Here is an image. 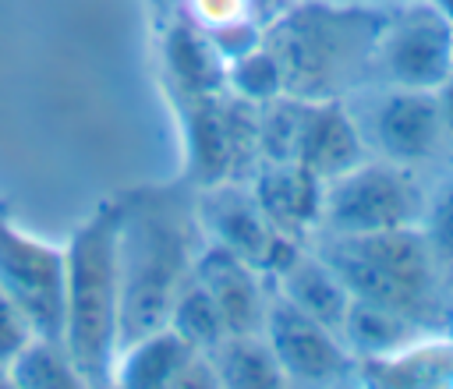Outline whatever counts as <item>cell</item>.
Returning <instances> with one entry per match:
<instances>
[{"label": "cell", "instance_id": "cell-4", "mask_svg": "<svg viewBox=\"0 0 453 389\" xmlns=\"http://www.w3.org/2000/svg\"><path fill=\"white\" fill-rule=\"evenodd\" d=\"M120 198L103 202L64 248V350L85 385L113 382L120 354V279H117Z\"/></svg>", "mask_w": 453, "mask_h": 389}, {"label": "cell", "instance_id": "cell-5", "mask_svg": "<svg viewBox=\"0 0 453 389\" xmlns=\"http://www.w3.org/2000/svg\"><path fill=\"white\" fill-rule=\"evenodd\" d=\"M425 212V191L411 166L368 163L326 180L319 226L326 233H375L396 226H418Z\"/></svg>", "mask_w": 453, "mask_h": 389}, {"label": "cell", "instance_id": "cell-6", "mask_svg": "<svg viewBox=\"0 0 453 389\" xmlns=\"http://www.w3.org/2000/svg\"><path fill=\"white\" fill-rule=\"evenodd\" d=\"M375 71L400 88H428L435 92L453 74V25L449 18L428 4H407L386 14Z\"/></svg>", "mask_w": 453, "mask_h": 389}, {"label": "cell", "instance_id": "cell-23", "mask_svg": "<svg viewBox=\"0 0 453 389\" xmlns=\"http://www.w3.org/2000/svg\"><path fill=\"white\" fill-rule=\"evenodd\" d=\"M226 81H230V88L237 92V99H248V103H255V106H262V103L283 95V71H280L273 50H269L265 42H258V46L237 53V57L230 60Z\"/></svg>", "mask_w": 453, "mask_h": 389}, {"label": "cell", "instance_id": "cell-2", "mask_svg": "<svg viewBox=\"0 0 453 389\" xmlns=\"http://www.w3.org/2000/svg\"><path fill=\"white\" fill-rule=\"evenodd\" d=\"M386 11L301 4L276 18L265 46L283 71V92L297 99H343L375 71Z\"/></svg>", "mask_w": 453, "mask_h": 389}, {"label": "cell", "instance_id": "cell-13", "mask_svg": "<svg viewBox=\"0 0 453 389\" xmlns=\"http://www.w3.org/2000/svg\"><path fill=\"white\" fill-rule=\"evenodd\" d=\"M365 134L343 99H304L294 163L311 170L319 180H333L365 159Z\"/></svg>", "mask_w": 453, "mask_h": 389}, {"label": "cell", "instance_id": "cell-9", "mask_svg": "<svg viewBox=\"0 0 453 389\" xmlns=\"http://www.w3.org/2000/svg\"><path fill=\"white\" fill-rule=\"evenodd\" d=\"M188 152H191V177L209 187L230 180L248 170L258 156V113L248 99H219L198 95L188 106Z\"/></svg>", "mask_w": 453, "mask_h": 389}, {"label": "cell", "instance_id": "cell-12", "mask_svg": "<svg viewBox=\"0 0 453 389\" xmlns=\"http://www.w3.org/2000/svg\"><path fill=\"white\" fill-rule=\"evenodd\" d=\"M195 276L212 294L226 332H262L273 294L265 286V276L248 258L219 244H202L195 258Z\"/></svg>", "mask_w": 453, "mask_h": 389}, {"label": "cell", "instance_id": "cell-3", "mask_svg": "<svg viewBox=\"0 0 453 389\" xmlns=\"http://www.w3.org/2000/svg\"><path fill=\"white\" fill-rule=\"evenodd\" d=\"M315 251L340 276L350 297L393 308L414 318L421 329L446 325L453 286L418 226L375 233H326Z\"/></svg>", "mask_w": 453, "mask_h": 389}, {"label": "cell", "instance_id": "cell-10", "mask_svg": "<svg viewBox=\"0 0 453 389\" xmlns=\"http://www.w3.org/2000/svg\"><path fill=\"white\" fill-rule=\"evenodd\" d=\"M202 233H209L219 248H230L234 255L248 258L265 279L290 258V251L297 248L294 237H283L273 230V223L265 219V212L258 209L251 191H241L230 180L209 184L198 202H195Z\"/></svg>", "mask_w": 453, "mask_h": 389}, {"label": "cell", "instance_id": "cell-24", "mask_svg": "<svg viewBox=\"0 0 453 389\" xmlns=\"http://www.w3.org/2000/svg\"><path fill=\"white\" fill-rule=\"evenodd\" d=\"M428 251L435 255L439 269L449 276L453 283V180L428 202L425 198V212H421V223H418Z\"/></svg>", "mask_w": 453, "mask_h": 389}, {"label": "cell", "instance_id": "cell-16", "mask_svg": "<svg viewBox=\"0 0 453 389\" xmlns=\"http://www.w3.org/2000/svg\"><path fill=\"white\" fill-rule=\"evenodd\" d=\"M425 332L428 329H421L414 318H407L393 308H382L375 301H361V297H350L343 322H340V339L357 357V364L389 357V354L411 347L414 339H421Z\"/></svg>", "mask_w": 453, "mask_h": 389}, {"label": "cell", "instance_id": "cell-1", "mask_svg": "<svg viewBox=\"0 0 453 389\" xmlns=\"http://www.w3.org/2000/svg\"><path fill=\"white\" fill-rule=\"evenodd\" d=\"M198 251L202 223L184 187H138L120 198V347L166 325L177 294L195 276Z\"/></svg>", "mask_w": 453, "mask_h": 389}, {"label": "cell", "instance_id": "cell-25", "mask_svg": "<svg viewBox=\"0 0 453 389\" xmlns=\"http://www.w3.org/2000/svg\"><path fill=\"white\" fill-rule=\"evenodd\" d=\"M32 336H35V332H32L28 318L18 311V304H14L11 297L0 294V371H4V375H7V364L21 354V347H25Z\"/></svg>", "mask_w": 453, "mask_h": 389}, {"label": "cell", "instance_id": "cell-20", "mask_svg": "<svg viewBox=\"0 0 453 389\" xmlns=\"http://www.w3.org/2000/svg\"><path fill=\"white\" fill-rule=\"evenodd\" d=\"M166 64L177 78V85L188 92V99L212 95L226 81V71H219V50L212 39L191 32L188 25L170 28L166 35Z\"/></svg>", "mask_w": 453, "mask_h": 389}, {"label": "cell", "instance_id": "cell-26", "mask_svg": "<svg viewBox=\"0 0 453 389\" xmlns=\"http://www.w3.org/2000/svg\"><path fill=\"white\" fill-rule=\"evenodd\" d=\"M435 106H439L442 134H446V138H453V74L435 88Z\"/></svg>", "mask_w": 453, "mask_h": 389}, {"label": "cell", "instance_id": "cell-14", "mask_svg": "<svg viewBox=\"0 0 453 389\" xmlns=\"http://www.w3.org/2000/svg\"><path fill=\"white\" fill-rule=\"evenodd\" d=\"M322 187L326 180H319L311 170L290 159V163H262L255 173L251 194L265 212V219L273 223V230L297 240L311 226H319Z\"/></svg>", "mask_w": 453, "mask_h": 389}, {"label": "cell", "instance_id": "cell-22", "mask_svg": "<svg viewBox=\"0 0 453 389\" xmlns=\"http://www.w3.org/2000/svg\"><path fill=\"white\" fill-rule=\"evenodd\" d=\"M166 325H170L180 339H188L195 350H212V347L226 336L223 315H219L212 294L198 283V276H191V279L184 283V290L177 294Z\"/></svg>", "mask_w": 453, "mask_h": 389}, {"label": "cell", "instance_id": "cell-7", "mask_svg": "<svg viewBox=\"0 0 453 389\" xmlns=\"http://www.w3.org/2000/svg\"><path fill=\"white\" fill-rule=\"evenodd\" d=\"M0 294L18 304L32 332L64 336V251L50 248L0 216Z\"/></svg>", "mask_w": 453, "mask_h": 389}, {"label": "cell", "instance_id": "cell-8", "mask_svg": "<svg viewBox=\"0 0 453 389\" xmlns=\"http://www.w3.org/2000/svg\"><path fill=\"white\" fill-rule=\"evenodd\" d=\"M262 336H265V343H269V350H273L287 382L340 385V382H350L361 371L357 357L347 350V343L340 339L336 329L304 315L301 308L283 301L276 290L269 297Z\"/></svg>", "mask_w": 453, "mask_h": 389}, {"label": "cell", "instance_id": "cell-27", "mask_svg": "<svg viewBox=\"0 0 453 389\" xmlns=\"http://www.w3.org/2000/svg\"><path fill=\"white\" fill-rule=\"evenodd\" d=\"M432 4H435V7H439L446 18H449V25H453V0H432Z\"/></svg>", "mask_w": 453, "mask_h": 389}, {"label": "cell", "instance_id": "cell-11", "mask_svg": "<svg viewBox=\"0 0 453 389\" xmlns=\"http://www.w3.org/2000/svg\"><path fill=\"white\" fill-rule=\"evenodd\" d=\"M354 120L365 134V145H375L389 163H400V166L432 159L446 138L435 92L428 88L393 85L386 95H379L361 113H354Z\"/></svg>", "mask_w": 453, "mask_h": 389}, {"label": "cell", "instance_id": "cell-17", "mask_svg": "<svg viewBox=\"0 0 453 389\" xmlns=\"http://www.w3.org/2000/svg\"><path fill=\"white\" fill-rule=\"evenodd\" d=\"M198 350L180 339L170 325L120 347L117 364H113V382L131 385V389H149V385H177V375Z\"/></svg>", "mask_w": 453, "mask_h": 389}, {"label": "cell", "instance_id": "cell-18", "mask_svg": "<svg viewBox=\"0 0 453 389\" xmlns=\"http://www.w3.org/2000/svg\"><path fill=\"white\" fill-rule=\"evenodd\" d=\"M219 385H237V389H265V385H283V371L265 343L262 332H226L212 350H205Z\"/></svg>", "mask_w": 453, "mask_h": 389}, {"label": "cell", "instance_id": "cell-15", "mask_svg": "<svg viewBox=\"0 0 453 389\" xmlns=\"http://www.w3.org/2000/svg\"><path fill=\"white\" fill-rule=\"evenodd\" d=\"M273 290L290 301L294 308H301L304 315L319 318L322 325L336 329L340 332V322H343V311L350 304V290L340 283V276L322 262L319 251H301L294 248L290 258L269 276Z\"/></svg>", "mask_w": 453, "mask_h": 389}, {"label": "cell", "instance_id": "cell-21", "mask_svg": "<svg viewBox=\"0 0 453 389\" xmlns=\"http://www.w3.org/2000/svg\"><path fill=\"white\" fill-rule=\"evenodd\" d=\"M7 378L14 385H42V389H67V385H85L74 361L67 357L64 343L57 339H42V336H32L21 354L7 364Z\"/></svg>", "mask_w": 453, "mask_h": 389}, {"label": "cell", "instance_id": "cell-19", "mask_svg": "<svg viewBox=\"0 0 453 389\" xmlns=\"http://www.w3.org/2000/svg\"><path fill=\"white\" fill-rule=\"evenodd\" d=\"M361 371L375 385H453V343H425L421 336L389 357L365 361Z\"/></svg>", "mask_w": 453, "mask_h": 389}]
</instances>
